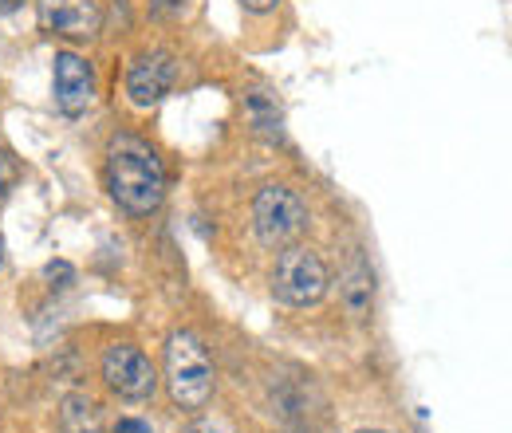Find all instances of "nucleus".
Masks as SVG:
<instances>
[{"mask_svg":"<svg viewBox=\"0 0 512 433\" xmlns=\"http://www.w3.org/2000/svg\"><path fill=\"white\" fill-rule=\"evenodd\" d=\"M174 83V60L166 52H142L127 67V99L134 107H158Z\"/></svg>","mask_w":512,"mask_h":433,"instance_id":"6e6552de","label":"nucleus"},{"mask_svg":"<svg viewBox=\"0 0 512 433\" xmlns=\"http://www.w3.org/2000/svg\"><path fill=\"white\" fill-rule=\"evenodd\" d=\"M253 229L264 248L292 245L308 229V205L288 186H264L253 201Z\"/></svg>","mask_w":512,"mask_h":433,"instance_id":"20e7f679","label":"nucleus"},{"mask_svg":"<svg viewBox=\"0 0 512 433\" xmlns=\"http://www.w3.org/2000/svg\"><path fill=\"white\" fill-rule=\"evenodd\" d=\"M331 288V272L323 256L308 245H284L276 272H272V296L288 308H312Z\"/></svg>","mask_w":512,"mask_h":433,"instance_id":"7ed1b4c3","label":"nucleus"},{"mask_svg":"<svg viewBox=\"0 0 512 433\" xmlns=\"http://www.w3.org/2000/svg\"><path fill=\"white\" fill-rule=\"evenodd\" d=\"M0 264H4V241H0Z\"/></svg>","mask_w":512,"mask_h":433,"instance_id":"f3484780","label":"nucleus"},{"mask_svg":"<svg viewBox=\"0 0 512 433\" xmlns=\"http://www.w3.org/2000/svg\"><path fill=\"white\" fill-rule=\"evenodd\" d=\"M103 378H107V386L115 390V394H123L130 402H146V398H154V390H158V371H154V363L138 351V347H130V343H111L107 351H103Z\"/></svg>","mask_w":512,"mask_h":433,"instance_id":"39448f33","label":"nucleus"},{"mask_svg":"<svg viewBox=\"0 0 512 433\" xmlns=\"http://www.w3.org/2000/svg\"><path fill=\"white\" fill-rule=\"evenodd\" d=\"M162 363H166V386H170L174 406L205 410V402L213 398V386H217V371H213V359H209L205 343L193 331H174L166 339V359Z\"/></svg>","mask_w":512,"mask_h":433,"instance_id":"f03ea898","label":"nucleus"},{"mask_svg":"<svg viewBox=\"0 0 512 433\" xmlns=\"http://www.w3.org/2000/svg\"><path fill=\"white\" fill-rule=\"evenodd\" d=\"M60 433H103V414L99 402L83 390L67 394L60 402Z\"/></svg>","mask_w":512,"mask_h":433,"instance_id":"9d476101","label":"nucleus"},{"mask_svg":"<svg viewBox=\"0 0 512 433\" xmlns=\"http://www.w3.org/2000/svg\"><path fill=\"white\" fill-rule=\"evenodd\" d=\"M359 433H386V430H359Z\"/></svg>","mask_w":512,"mask_h":433,"instance_id":"a211bd4d","label":"nucleus"},{"mask_svg":"<svg viewBox=\"0 0 512 433\" xmlns=\"http://www.w3.org/2000/svg\"><path fill=\"white\" fill-rule=\"evenodd\" d=\"M150 12L158 20H178V16L190 12V0H150Z\"/></svg>","mask_w":512,"mask_h":433,"instance_id":"f8f14e48","label":"nucleus"},{"mask_svg":"<svg viewBox=\"0 0 512 433\" xmlns=\"http://www.w3.org/2000/svg\"><path fill=\"white\" fill-rule=\"evenodd\" d=\"M12 186H16V162H12V154L0 146V201L12 193Z\"/></svg>","mask_w":512,"mask_h":433,"instance_id":"ddd939ff","label":"nucleus"},{"mask_svg":"<svg viewBox=\"0 0 512 433\" xmlns=\"http://www.w3.org/2000/svg\"><path fill=\"white\" fill-rule=\"evenodd\" d=\"M249 115H253L256 130H268V126H276V130H280V111H276L272 103H264L260 95H253V99H249Z\"/></svg>","mask_w":512,"mask_h":433,"instance_id":"9b49d317","label":"nucleus"},{"mask_svg":"<svg viewBox=\"0 0 512 433\" xmlns=\"http://www.w3.org/2000/svg\"><path fill=\"white\" fill-rule=\"evenodd\" d=\"M241 4H245L249 12H272V8L280 4V0H241Z\"/></svg>","mask_w":512,"mask_h":433,"instance_id":"dca6fc26","label":"nucleus"},{"mask_svg":"<svg viewBox=\"0 0 512 433\" xmlns=\"http://www.w3.org/2000/svg\"><path fill=\"white\" fill-rule=\"evenodd\" d=\"M111 433H154V430H150L142 418H123V422H119V426H115Z\"/></svg>","mask_w":512,"mask_h":433,"instance_id":"2eb2a0df","label":"nucleus"},{"mask_svg":"<svg viewBox=\"0 0 512 433\" xmlns=\"http://www.w3.org/2000/svg\"><path fill=\"white\" fill-rule=\"evenodd\" d=\"M44 32L71 36V40H91L103 28V12L95 0H36Z\"/></svg>","mask_w":512,"mask_h":433,"instance_id":"0eeeda50","label":"nucleus"},{"mask_svg":"<svg viewBox=\"0 0 512 433\" xmlns=\"http://www.w3.org/2000/svg\"><path fill=\"white\" fill-rule=\"evenodd\" d=\"M339 296H343V308L351 319H367L375 308V272L367 268V260H351V268L343 272L339 280Z\"/></svg>","mask_w":512,"mask_h":433,"instance_id":"1a4fd4ad","label":"nucleus"},{"mask_svg":"<svg viewBox=\"0 0 512 433\" xmlns=\"http://www.w3.org/2000/svg\"><path fill=\"white\" fill-rule=\"evenodd\" d=\"M182 433H237L229 422H221V418H197V422H190Z\"/></svg>","mask_w":512,"mask_h":433,"instance_id":"4468645a","label":"nucleus"},{"mask_svg":"<svg viewBox=\"0 0 512 433\" xmlns=\"http://www.w3.org/2000/svg\"><path fill=\"white\" fill-rule=\"evenodd\" d=\"M52 87H56V107L64 111L67 119H79L95 103V71L75 52H56Z\"/></svg>","mask_w":512,"mask_h":433,"instance_id":"423d86ee","label":"nucleus"},{"mask_svg":"<svg viewBox=\"0 0 512 433\" xmlns=\"http://www.w3.org/2000/svg\"><path fill=\"white\" fill-rule=\"evenodd\" d=\"M107 189L127 213H154L166 197V166L158 150L138 134H115L107 142Z\"/></svg>","mask_w":512,"mask_h":433,"instance_id":"f257e3e1","label":"nucleus"}]
</instances>
